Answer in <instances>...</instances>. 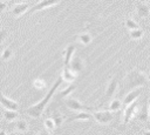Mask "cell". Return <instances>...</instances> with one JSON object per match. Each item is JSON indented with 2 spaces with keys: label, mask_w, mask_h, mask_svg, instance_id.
Wrapping results in <instances>:
<instances>
[{
  "label": "cell",
  "mask_w": 150,
  "mask_h": 135,
  "mask_svg": "<svg viewBox=\"0 0 150 135\" xmlns=\"http://www.w3.org/2000/svg\"><path fill=\"white\" fill-rule=\"evenodd\" d=\"M62 82H63V79H62L61 76H59L57 80H56V81L54 82V85L52 86V88H50V89L48 90V93L45 95V97H43L40 102H38V103H35V104L28 107V108L26 109V114H27L28 116L33 117V119H39V117L42 115V113L45 112V108H46V106L48 104V102L50 101V99L53 97L55 90L60 87V85H61Z\"/></svg>",
  "instance_id": "cell-1"
},
{
  "label": "cell",
  "mask_w": 150,
  "mask_h": 135,
  "mask_svg": "<svg viewBox=\"0 0 150 135\" xmlns=\"http://www.w3.org/2000/svg\"><path fill=\"white\" fill-rule=\"evenodd\" d=\"M148 82H149V76L144 72L135 68V69L129 70L128 74L125 75L124 81H123V88L124 90L129 92L131 89L143 87L148 85Z\"/></svg>",
  "instance_id": "cell-2"
},
{
  "label": "cell",
  "mask_w": 150,
  "mask_h": 135,
  "mask_svg": "<svg viewBox=\"0 0 150 135\" xmlns=\"http://www.w3.org/2000/svg\"><path fill=\"white\" fill-rule=\"evenodd\" d=\"M64 104L68 109H70L73 112H89V110L95 109V108H91V107L83 104L82 102H80V100H77L75 97H66Z\"/></svg>",
  "instance_id": "cell-3"
},
{
  "label": "cell",
  "mask_w": 150,
  "mask_h": 135,
  "mask_svg": "<svg viewBox=\"0 0 150 135\" xmlns=\"http://www.w3.org/2000/svg\"><path fill=\"white\" fill-rule=\"evenodd\" d=\"M93 117L96 122H98L100 124H108L112 121L114 115L112 112L110 110H100V112H94L93 113Z\"/></svg>",
  "instance_id": "cell-4"
},
{
  "label": "cell",
  "mask_w": 150,
  "mask_h": 135,
  "mask_svg": "<svg viewBox=\"0 0 150 135\" xmlns=\"http://www.w3.org/2000/svg\"><path fill=\"white\" fill-rule=\"evenodd\" d=\"M137 108H138V101L135 100L134 102H131L130 104L125 106V109L123 112V123L127 124L136 114L137 112Z\"/></svg>",
  "instance_id": "cell-5"
},
{
  "label": "cell",
  "mask_w": 150,
  "mask_h": 135,
  "mask_svg": "<svg viewBox=\"0 0 150 135\" xmlns=\"http://www.w3.org/2000/svg\"><path fill=\"white\" fill-rule=\"evenodd\" d=\"M60 2H61V0H41L40 2H38L36 5H34V6L28 11V14H33L34 12L46 9V8H48V7H52V6L57 5V4H60Z\"/></svg>",
  "instance_id": "cell-6"
},
{
  "label": "cell",
  "mask_w": 150,
  "mask_h": 135,
  "mask_svg": "<svg viewBox=\"0 0 150 135\" xmlns=\"http://www.w3.org/2000/svg\"><path fill=\"white\" fill-rule=\"evenodd\" d=\"M69 67H70L71 70L76 72V73H80V72H82L83 68H84V62H83V60H82V58H81L80 55H76V54L74 53V55H73L71 59H70Z\"/></svg>",
  "instance_id": "cell-7"
},
{
  "label": "cell",
  "mask_w": 150,
  "mask_h": 135,
  "mask_svg": "<svg viewBox=\"0 0 150 135\" xmlns=\"http://www.w3.org/2000/svg\"><path fill=\"white\" fill-rule=\"evenodd\" d=\"M142 87H138V88H135V89H131V90H129L128 93H127V95L124 96V99H123V107H125V106H128V104H130L131 102H134L135 100H137V97L142 94Z\"/></svg>",
  "instance_id": "cell-8"
},
{
  "label": "cell",
  "mask_w": 150,
  "mask_h": 135,
  "mask_svg": "<svg viewBox=\"0 0 150 135\" xmlns=\"http://www.w3.org/2000/svg\"><path fill=\"white\" fill-rule=\"evenodd\" d=\"M117 87H118V81H117V77H112L109 83L107 85V88H105V94H104V97L107 100L111 99L115 94H116V90H117Z\"/></svg>",
  "instance_id": "cell-9"
},
{
  "label": "cell",
  "mask_w": 150,
  "mask_h": 135,
  "mask_svg": "<svg viewBox=\"0 0 150 135\" xmlns=\"http://www.w3.org/2000/svg\"><path fill=\"white\" fill-rule=\"evenodd\" d=\"M0 104L5 109H12V110H18L19 109V103L16 101H14V100L8 99L1 92H0Z\"/></svg>",
  "instance_id": "cell-10"
},
{
  "label": "cell",
  "mask_w": 150,
  "mask_h": 135,
  "mask_svg": "<svg viewBox=\"0 0 150 135\" xmlns=\"http://www.w3.org/2000/svg\"><path fill=\"white\" fill-rule=\"evenodd\" d=\"M136 14L139 18H148L150 15V6L145 1H138L136 4Z\"/></svg>",
  "instance_id": "cell-11"
},
{
  "label": "cell",
  "mask_w": 150,
  "mask_h": 135,
  "mask_svg": "<svg viewBox=\"0 0 150 135\" xmlns=\"http://www.w3.org/2000/svg\"><path fill=\"white\" fill-rule=\"evenodd\" d=\"M76 76H77V73L74 72V70H71L69 66H63L62 72H61V77L63 79V81H66V82H73V81H75Z\"/></svg>",
  "instance_id": "cell-12"
},
{
  "label": "cell",
  "mask_w": 150,
  "mask_h": 135,
  "mask_svg": "<svg viewBox=\"0 0 150 135\" xmlns=\"http://www.w3.org/2000/svg\"><path fill=\"white\" fill-rule=\"evenodd\" d=\"M134 117H136L141 122H148L149 121V117H150L148 104H143L141 109H137V112H136V114H135Z\"/></svg>",
  "instance_id": "cell-13"
},
{
  "label": "cell",
  "mask_w": 150,
  "mask_h": 135,
  "mask_svg": "<svg viewBox=\"0 0 150 135\" xmlns=\"http://www.w3.org/2000/svg\"><path fill=\"white\" fill-rule=\"evenodd\" d=\"M28 8H29V5L27 2H20V4H16L14 5V7L12 8V14L14 16H20L22 14H25L26 12H28Z\"/></svg>",
  "instance_id": "cell-14"
},
{
  "label": "cell",
  "mask_w": 150,
  "mask_h": 135,
  "mask_svg": "<svg viewBox=\"0 0 150 135\" xmlns=\"http://www.w3.org/2000/svg\"><path fill=\"white\" fill-rule=\"evenodd\" d=\"M93 114L88 113V112H77L76 115L71 116L70 119L67 120V122H73V121H89L93 120Z\"/></svg>",
  "instance_id": "cell-15"
},
{
  "label": "cell",
  "mask_w": 150,
  "mask_h": 135,
  "mask_svg": "<svg viewBox=\"0 0 150 135\" xmlns=\"http://www.w3.org/2000/svg\"><path fill=\"white\" fill-rule=\"evenodd\" d=\"M75 49H76V45H69L64 52H63V55H64V59H63V66H69V62H70V59L71 56L74 55L75 53Z\"/></svg>",
  "instance_id": "cell-16"
},
{
  "label": "cell",
  "mask_w": 150,
  "mask_h": 135,
  "mask_svg": "<svg viewBox=\"0 0 150 135\" xmlns=\"http://www.w3.org/2000/svg\"><path fill=\"white\" fill-rule=\"evenodd\" d=\"M123 107V102L120 100V99H112L111 101H110V103H109V106H108V110H110V112H117V110H120L121 108Z\"/></svg>",
  "instance_id": "cell-17"
},
{
  "label": "cell",
  "mask_w": 150,
  "mask_h": 135,
  "mask_svg": "<svg viewBox=\"0 0 150 135\" xmlns=\"http://www.w3.org/2000/svg\"><path fill=\"white\" fill-rule=\"evenodd\" d=\"M76 39H77V41H79L80 43H82V45H89V43L91 42V40H93V36H91L89 33L84 32V33H80V34L76 36Z\"/></svg>",
  "instance_id": "cell-18"
},
{
  "label": "cell",
  "mask_w": 150,
  "mask_h": 135,
  "mask_svg": "<svg viewBox=\"0 0 150 135\" xmlns=\"http://www.w3.org/2000/svg\"><path fill=\"white\" fill-rule=\"evenodd\" d=\"M18 116H19V114H18V112H16V110L6 109V110L4 112V119H5L6 121H8V122L16 120V119H18Z\"/></svg>",
  "instance_id": "cell-19"
},
{
  "label": "cell",
  "mask_w": 150,
  "mask_h": 135,
  "mask_svg": "<svg viewBox=\"0 0 150 135\" xmlns=\"http://www.w3.org/2000/svg\"><path fill=\"white\" fill-rule=\"evenodd\" d=\"M52 119H53V121H54L56 128L61 127V124L64 122V116H63L60 112H54L53 115H52Z\"/></svg>",
  "instance_id": "cell-20"
},
{
  "label": "cell",
  "mask_w": 150,
  "mask_h": 135,
  "mask_svg": "<svg viewBox=\"0 0 150 135\" xmlns=\"http://www.w3.org/2000/svg\"><path fill=\"white\" fill-rule=\"evenodd\" d=\"M15 127H16V130L20 133H26L28 130V123L26 120H18L15 123Z\"/></svg>",
  "instance_id": "cell-21"
},
{
  "label": "cell",
  "mask_w": 150,
  "mask_h": 135,
  "mask_svg": "<svg viewBox=\"0 0 150 135\" xmlns=\"http://www.w3.org/2000/svg\"><path fill=\"white\" fill-rule=\"evenodd\" d=\"M43 126H45L46 130L49 131V133H53V131L55 130V128H56V126H55V123H54V121H53L52 117H50V119H45Z\"/></svg>",
  "instance_id": "cell-22"
},
{
  "label": "cell",
  "mask_w": 150,
  "mask_h": 135,
  "mask_svg": "<svg viewBox=\"0 0 150 135\" xmlns=\"http://www.w3.org/2000/svg\"><path fill=\"white\" fill-rule=\"evenodd\" d=\"M124 25H125V27H127L128 29H130V31L139 27V25H138L134 19H131V18H127V19L124 20Z\"/></svg>",
  "instance_id": "cell-23"
},
{
  "label": "cell",
  "mask_w": 150,
  "mask_h": 135,
  "mask_svg": "<svg viewBox=\"0 0 150 135\" xmlns=\"http://www.w3.org/2000/svg\"><path fill=\"white\" fill-rule=\"evenodd\" d=\"M142 36H143V29H141L139 27L130 31V38H131L132 40H138V39H141Z\"/></svg>",
  "instance_id": "cell-24"
},
{
  "label": "cell",
  "mask_w": 150,
  "mask_h": 135,
  "mask_svg": "<svg viewBox=\"0 0 150 135\" xmlns=\"http://www.w3.org/2000/svg\"><path fill=\"white\" fill-rule=\"evenodd\" d=\"M12 55H13L12 47H7V48H5V49L2 50V53H1V59H2L4 61H7V60H9V59L12 58Z\"/></svg>",
  "instance_id": "cell-25"
},
{
  "label": "cell",
  "mask_w": 150,
  "mask_h": 135,
  "mask_svg": "<svg viewBox=\"0 0 150 135\" xmlns=\"http://www.w3.org/2000/svg\"><path fill=\"white\" fill-rule=\"evenodd\" d=\"M33 87H34L35 89H39V90L45 89V88H46V82H45L43 80H41V79H35V80L33 81Z\"/></svg>",
  "instance_id": "cell-26"
},
{
  "label": "cell",
  "mask_w": 150,
  "mask_h": 135,
  "mask_svg": "<svg viewBox=\"0 0 150 135\" xmlns=\"http://www.w3.org/2000/svg\"><path fill=\"white\" fill-rule=\"evenodd\" d=\"M75 88H76V86L70 85V86H69V87H67L66 89L61 90V93H60V97H67L69 94H71V93L75 90Z\"/></svg>",
  "instance_id": "cell-27"
},
{
  "label": "cell",
  "mask_w": 150,
  "mask_h": 135,
  "mask_svg": "<svg viewBox=\"0 0 150 135\" xmlns=\"http://www.w3.org/2000/svg\"><path fill=\"white\" fill-rule=\"evenodd\" d=\"M6 38H7V29H5V28L0 29V45L5 41Z\"/></svg>",
  "instance_id": "cell-28"
},
{
  "label": "cell",
  "mask_w": 150,
  "mask_h": 135,
  "mask_svg": "<svg viewBox=\"0 0 150 135\" xmlns=\"http://www.w3.org/2000/svg\"><path fill=\"white\" fill-rule=\"evenodd\" d=\"M5 7H6V4L1 1V2H0V12H1V11H4V8H5Z\"/></svg>",
  "instance_id": "cell-29"
},
{
  "label": "cell",
  "mask_w": 150,
  "mask_h": 135,
  "mask_svg": "<svg viewBox=\"0 0 150 135\" xmlns=\"http://www.w3.org/2000/svg\"><path fill=\"white\" fill-rule=\"evenodd\" d=\"M148 107H149V115H150V99H149V102H148Z\"/></svg>",
  "instance_id": "cell-30"
},
{
  "label": "cell",
  "mask_w": 150,
  "mask_h": 135,
  "mask_svg": "<svg viewBox=\"0 0 150 135\" xmlns=\"http://www.w3.org/2000/svg\"><path fill=\"white\" fill-rule=\"evenodd\" d=\"M144 134H150V129H149V130H145Z\"/></svg>",
  "instance_id": "cell-31"
}]
</instances>
